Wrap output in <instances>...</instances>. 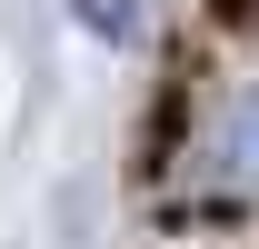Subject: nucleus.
<instances>
[{
  "instance_id": "1",
  "label": "nucleus",
  "mask_w": 259,
  "mask_h": 249,
  "mask_svg": "<svg viewBox=\"0 0 259 249\" xmlns=\"http://www.w3.org/2000/svg\"><path fill=\"white\" fill-rule=\"evenodd\" d=\"M169 170H180L190 199H249L259 189V80L199 100V120L180 130V159Z\"/></svg>"
},
{
  "instance_id": "2",
  "label": "nucleus",
  "mask_w": 259,
  "mask_h": 249,
  "mask_svg": "<svg viewBox=\"0 0 259 249\" xmlns=\"http://www.w3.org/2000/svg\"><path fill=\"white\" fill-rule=\"evenodd\" d=\"M70 10H80L100 40H140V0H70Z\"/></svg>"
}]
</instances>
